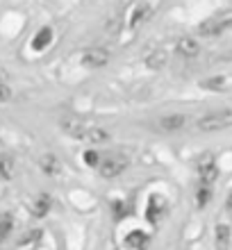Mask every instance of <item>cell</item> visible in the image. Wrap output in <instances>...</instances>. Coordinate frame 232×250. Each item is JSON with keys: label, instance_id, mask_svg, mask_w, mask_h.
Listing matches in <instances>:
<instances>
[{"label": "cell", "instance_id": "6da1fadb", "mask_svg": "<svg viewBox=\"0 0 232 250\" xmlns=\"http://www.w3.org/2000/svg\"><path fill=\"white\" fill-rule=\"evenodd\" d=\"M196 127L200 132H221L232 127V107L219 109V112H210L196 121Z\"/></svg>", "mask_w": 232, "mask_h": 250}, {"label": "cell", "instance_id": "7a4b0ae2", "mask_svg": "<svg viewBox=\"0 0 232 250\" xmlns=\"http://www.w3.org/2000/svg\"><path fill=\"white\" fill-rule=\"evenodd\" d=\"M232 27V12L219 14V16H212V19L203 21L198 25V34L200 37H216V34L226 32Z\"/></svg>", "mask_w": 232, "mask_h": 250}, {"label": "cell", "instance_id": "3957f363", "mask_svg": "<svg viewBox=\"0 0 232 250\" xmlns=\"http://www.w3.org/2000/svg\"><path fill=\"white\" fill-rule=\"evenodd\" d=\"M71 137L82 139L86 144H105V141H109V132L103 130V127H96V125H91V123H86L84 127L75 130Z\"/></svg>", "mask_w": 232, "mask_h": 250}, {"label": "cell", "instance_id": "277c9868", "mask_svg": "<svg viewBox=\"0 0 232 250\" xmlns=\"http://www.w3.org/2000/svg\"><path fill=\"white\" fill-rule=\"evenodd\" d=\"M98 166H100V175L103 178H116V175H121L127 168V159L121 157V155H112V157H107Z\"/></svg>", "mask_w": 232, "mask_h": 250}, {"label": "cell", "instance_id": "5b68a950", "mask_svg": "<svg viewBox=\"0 0 232 250\" xmlns=\"http://www.w3.org/2000/svg\"><path fill=\"white\" fill-rule=\"evenodd\" d=\"M109 62V53L105 48H89L84 55H82V66L86 68H100Z\"/></svg>", "mask_w": 232, "mask_h": 250}, {"label": "cell", "instance_id": "8992f818", "mask_svg": "<svg viewBox=\"0 0 232 250\" xmlns=\"http://www.w3.org/2000/svg\"><path fill=\"white\" fill-rule=\"evenodd\" d=\"M198 178H200V185H214L216 178H219V168H216V162L212 157H205L203 162L198 164Z\"/></svg>", "mask_w": 232, "mask_h": 250}, {"label": "cell", "instance_id": "52a82bcc", "mask_svg": "<svg viewBox=\"0 0 232 250\" xmlns=\"http://www.w3.org/2000/svg\"><path fill=\"white\" fill-rule=\"evenodd\" d=\"M200 86L207 91H228L232 89V75H212V78L203 80Z\"/></svg>", "mask_w": 232, "mask_h": 250}, {"label": "cell", "instance_id": "ba28073f", "mask_svg": "<svg viewBox=\"0 0 232 250\" xmlns=\"http://www.w3.org/2000/svg\"><path fill=\"white\" fill-rule=\"evenodd\" d=\"M153 9L155 5H150V2H139L130 14V27H139L141 23H146L153 16Z\"/></svg>", "mask_w": 232, "mask_h": 250}, {"label": "cell", "instance_id": "9c48e42d", "mask_svg": "<svg viewBox=\"0 0 232 250\" xmlns=\"http://www.w3.org/2000/svg\"><path fill=\"white\" fill-rule=\"evenodd\" d=\"M175 48H178V53L182 55L185 60H193V57L200 53V43L196 39H191V37H182V39H178Z\"/></svg>", "mask_w": 232, "mask_h": 250}, {"label": "cell", "instance_id": "30bf717a", "mask_svg": "<svg viewBox=\"0 0 232 250\" xmlns=\"http://www.w3.org/2000/svg\"><path fill=\"white\" fill-rule=\"evenodd\" d=\"M185 123H187V119L182 114H166V116H162V119L157 121V125L164 132H178L185 127Z\"/></svg>", "mask_w": 232, "mask_h": 250}, {"label": "cell", "instance_id": "8fae6325", "mask_svg": "<svg viewBox=\"0 0 232 250\" xmlns=\"http://www.w3.org/2000/svg\"><path fill=\"white\" fill-rule=\"evenodd\" d=\"M230 241H232L230 225H226V223L216 225V230H214V246H216V250H228L230 248Z\"/></svg>", "mask_w": 232, "mask_h": 250}, {"label": "cell", "instance_id": "7c38bea8", "mask_svg": "<svg viewBox=\"0 0 232 250\" xmlns=\"http://www.w3.org/2000/svg\"><path fill=\"white\" fill-rule=\"evenodd\" d=\"M148 241H150V237H148V234H144L141 230H132L126 237V246H127V248H132V250H144L148 246Z\"/></svg>", "mask_w": 232, "mask_h": 250}, {"label": "cell", "instance_id": "4fadbf2b", "mask_svg": "<svg viewBox=\"0 0 232 250\" xmlns=\"http://www.w3.org/2000/svg\"><path fill=\"white\" fill-rule=\"evenodd\" d=\"M50 41H53V30L50 27H41L39 32H37V37L32 39V50H37V53L46 50L50 46Z\"/></svg>", "mask_w": 232, "mask_h": 250}, {"label": "cell", "instance_id": "5bb4252c", "mask_svg": "<svg viewBox=\"0 0 232 250\" xmlns=\"http://www.w3.org/2000/svg\"><path fill=\"white\" fill-rule=\"evenodd\" d=\"M162 211H164V200H162L159 196H153L150 198V205H148V211H146L148 223L157 225V221L162 218Z\"/></svg>", "mask_w": 232, "mask_h": 250}, {"label": "cell", "instance_id": "9a60e30c", "mask_svg": "<svg viewBox=\"0 0 232 250\" xmlns=\"http://www.w3.org/2000/svg\"><path fill=\"white\" fill-rule=\"evenodd\" d=\"M39 166H41V171L46 173V175H55V173H60V159L55 157V155H50V152H46V155L39 159Z\"/></svg>", "mask_w": 232, "mask_h": 250}, {"label": "cell", "instance_id": "2e32d148", "mask_svg": "<svg viewBox=\"0 0 232 250\" xmlns=\"http://www.w3.org/2000/svg\"><path fill=\"white\" fill-rule=\"evenodd\" d=\"M166 62H169V55H166V50H153V53L146 57V66H148V68H153V71H157V68H164Z\"/></svg>", "mask_w": 232, "mask_h": 250}, {"label": "cell", "instance_id": "e0dca14e", "mask_svg": "<svg viewBox=\"0 0 232 250\" xmlns=\"http://www.w3.org/2000/svg\"><path fill=\"white\" fill-rule=\"evenodd\" d=\"M14 168H16V164H14L12 157H0V178L5 180H12L14 178Z\"/></svg>", "mask_w": 232, "mask_h": 250}, {"label": "cell", "instance_id": "ac0fdd59", "mask_svg": "<svg viewBox=\"0 0 232 250\" xmlns=\"http://www.w3.org/2000/svg\"><path fill=\"white\" fill-rule=\"evenodd\" d=\"M48 211H50V198H48V196H41L39 200L34 203L32 214H34L37 218H43V216L48 214Z\"/></svg>", "mask_w": 232, "mask_h": 250}, {"label": "cell", "instance_id": "d6986e66", "mask_svg": "<svg viewBox=\"0 0 232 250\" xmlns=\"http://www.w3.org/2000/svg\"><path fill=\"white\" fill-rule=\"evenodd\" d=\"M210 198H212V191H210V187L200 185L198 191H196V203H198V207H205Z\"/></svg>", "mask_w": 232, "mask_h": 250}, {"label": "cell", "instance_id": "ffe728a7", "mask_svg": "<svg viewBox=\"0 0 232 250\" xmlns=\"http://www.w3.org/2000/svg\"><path fill=\"white\" fill-rule=\"evenodd\" d=\"M12 232V216H2L0 218V241H5Z\"/></svg>", "mask_w": 232, "mask_h": 250}, {"label": "cell", "instance_id": "44dd1931", "mask_svg": "<svg viewBox=\"0 0 232 250\" xmlns=\"http://www.w3.org/2000/svg\"><path fill=\"white\" fill-rule=\"evenodd\" d=\"M84 164L86 166H98L100 162H98V152L96 150H86L84 152Z\"/></svg>", "mask_w": 232, "mask_h": 250}, {"label": "cell", "instance_id": "7402d4cb", "mask_svg": "<svg viewBox=\"0 0 232 250\" xmlns=\"http://www.w3.org/2000/svg\"><path fill=\"white\" fill-rule=\"evenodd\" d=\"M12 89H9V86L7 84H0V103H9V100H12Z\"/></svg>", "mask_w": 232, "mask_h": 250}, {"label": "cell", "instance_id": "603a6c76", "mask_svg": "<svg viewBox=\"0 0 232 250\" xmlns=\"http://www.w3.org/2000/svg\"><path fill=\"white\" fill-rule=\"evenodd\" d=\"M39 239H41V230H34V232H30L21 244H34V241H39Z\"/></svg>", "mask_w": 232, "mask_h": 250}, {"label": "cell", "instance_id": "cb8c5ba5", "mask_svg": "<svg viewBox=\"0 0 232 250\" xmlns=\"http://www.w3.org/2000/svg\"><path fill=\"white\" fill-rule=\"evenodd\" d=\"M112 207H114V214H116V218H121L123 214H126V207H123V203H121V200H114Z\"/></svg>", "mask_w": 232, "mask_h": 250}, {"label": "cell", "instance_id": "d4e9b609", "mask_svg": "<svg viewBox=\"0 0 232 250\" xmlns=\"http://www.w3.org/2000/svg\"><path fill=\"white\" fill-rule=\"evenodd\" d=\"M228 209H232V193L228 196Z\"/></svg>", "mask_w": 232, "mask_h": 250}]
</instances>
